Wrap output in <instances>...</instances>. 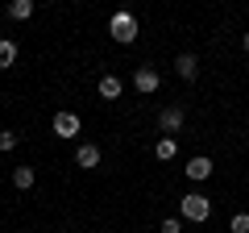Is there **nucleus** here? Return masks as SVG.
I'll list each match as a JSON object with an SVG mask.
<instances>
[{
    "label": "nucleus",
    "mask_w": 249,
    "mask_h": 233,
    "mask_svg": "<svg viewBox=\"0 0 249 233\" xmlns=\"http://www.w3.org/2000/svg\"><path fill=\"white\" fill-rule=\"evenodd\" d=\"M108 34H112L121 46H129V42L137 38V17H133V13H112V21H108Z\"/></svg>",
    "instance_id": "1"
},
{
    "label": "nucleus",
    "mask_w": 249,
    "mask_h": 233,
    "mask_svg": "<svg viewBox=\"0 0 249 233\" xmlns=\"http://www.w3.org/2000/svg\"><path fill=\"white\" fill-rule=\"evenodd\" d=\"M178 208H183V216H187V221H208V216H212V200H208V196H199V192L183 196V200H178Z\"/></svg>",
    "instance_id": "2"
},
{
    "label": "nucleus",
    "mask_w": 249,
    "mask_h": 233,
    "mask_svg": "<svg viewBox=\"0 0 249 233\" xmlns=\"http://www.w3.org/2000/svg\"><path fill=\"white\" fill-rule=\"evenodd\" d=\"M158 129H162V137H175L178 129H183V108L178 104H166L158 113Z\"/></svg>",
    "instance_id": "3"
},
{
    "label": "nucleus",
    "mask_w": 249,
    "mask_h": 233,
    "mask_svg": "<svg viewBox=\"0 0 249 233\" xmlns=\"http://www.w3.org/2000/svg\"><path fill=\"white\" fill-rule=\"evenodd\" d=\"M133 88L142 92V96H150V92H158V88H162V75L154 71V67H137V75H133Z\"/></svg>",
    "instance_id": "4"
},
{
    "label": "nucleus",
    "mask_w": 249,
    "mask_h": 233,
    "mask_svg": "<svg viewBox=\"0 0 249 233\" xmlns=\"http://www.w3.org/2000/svg\"><path fill=\"white\" fill-rule=\"evenodd\" d=\"M79 129L83 125H79V116H75V113H58V116H54V137H67V142H71Z\"/></svg>",
    "instance_id": "5"
},
{
    "label": "nucleus",
    "mask_w": 249,
    "mask_h": 233,
    "mask_svg": "<svg viewBox=\"0 0 249 233\" xmlns=\"http://www.w3.org/2000/svg\"><path fill=\"white\" fill-rule=\"evenodd\" d=\"M75 167H83V171L100 167V146H96V142H83L79 150H75Z\"/></svg>",
    "instance_id": "6"
},
{
    "label": "nucleus",
    "mask_w": 249,
    "mask_h": 233,
    "mask_svg": "<svg viewBox=\"0 0 249 233\" xmlns=\"http://www.w3.org/2000/svg\"><path fill=\"white\" fill-rule=\"evenodd\" d=\"M175 75H178V79H196V75H199V58H196V54H178V58H175Z\"/></svg>",
    "instance_id": "7"
},
{
    "label": "nucleus",
    "mask_w": 249,
    "mask_h": 233,
    "mask_svg": "<svg viewBox=\"0 0 249 233\" xmlns=\"http://www.w3.org/2000/svg\"><path fill=\"white\" fill-rule=\"evenodd\" d=\"M208 175H212V158H191L187 162V179H208Z\"/></svg>",
    "instance_id": "8"
},
{
    "label": "nucleus",
    "mask_w": 249,
    "mask_h": 233,
    "mask_svg": "<svg viewBox=\"0 0 249 233\" xmlns=\"http://www.w3.org/2000/svg\"><path fill=\"white\" fill-rule=\"evenodd\" d=\"M178 154V142L175 137H158V146H154V158H162V162H170Z\"/></svg>",
    "instance_id": "9"
},
{
    "label": "nucleus",
    "mask_w": 249,
    "mask_h": 233,
    "mask_svg": "<svg viewBox=\"0 0 249 233\" xmlns=\"http://www.w3.org/2000/svg\"><path fill=\"white\" fill-rule=\"evenodd\" d=\"M9 17L13 21H29V17H34V0H13V4H9Z\"/></svg>",
    "instance_id": "10"
},
{
    "label": "nucleus",
    "mask_w": 249,
    "mask_h": 233,
    "mask_svg": "<svg viewBox=\"0 0 249 233\" xmlns=\"http://www.w3.org/2000/svg\"><path fill=\"white\" fill-rule=\"evenodd\" d=\"M34 179H37V175H34V167H17V171H13V183H17L21 192H29V188H34Z\"/></svg>",
    "instance_id": "11"
},
{
    "label": "nucleus",
    "mask_w": 249,
    "mask_h": 233,
    "mask_svg": "<svg viewBox=\"0 0 249 233\" xmlns=\"http://www.w3.org/2000/svg\"><path fill=\"white\" fill-rule=\"evenodd\" d=\"M100 96L116 100V96H121V79H116V75H104V79H100Z\"/></svg>",
    "instance_id": "12"
},
{
    "label": "nucleus",
    "mask_w": 249,
    "mask_h": 233,
    "mask_svg": "<svg viewBox=\"0 0 249 233\" xmlns=\"http://www.w3.org/2000/svg\"><path fill=\"white\" fill-rule=\"evenodd\" d=\"M13 63H17V42L4 38V42H0V67H13Z\"/></svg>",
    "instance_id": "13"
},
{
    "label": "nucleus",
    "mask_w": 249,
    "mask_h": 233,
    "mask_svg": "<svg viewBox=\"0 0 249 233\" xmlns=\"http://www.w3.org/2000/svg\"><path fill=\"white\" fill-rule=\"evenodd\" d=\"M229 229H232V233H249V213H237V216L229 221Z\"/></svg>",
    "instance_id": "14"
},
{
    "label": "nucleus",
    "mask_w": 249,
    "mask_h": 233,
    "mask_svg": "<svg viewBox=\"0 0 249 233\" xmlns=\"http://www.w3.org/2000/svg\"><path fill=\"white\" fill-rule=\"evenodd\" d=\"M13 146H17V134H13V129H4V134H0V150L9 154V150H13Z\"/></svg>",
    "instance_id": "15"
},
{
    "label": "nucleus",
    "mask_w": 249,
    "mask_h": 233,
    "mask_svg": "<svg viewBox=\"0 0 249 233\" xmlns=\"http://www.w3.org/2000/svg\"><path fill=\"white\" fill-rule=\"evenodd\" d=\"M162 233H183V221H175V216H170V221H162Z\"/></svg>",
    "instance_id": "16"
},
{
    "label": "nucleus",
    "mask_w": 249,
    "mask_h": 233,
    "mask_svg": "<svg viewBox=\"0 0 249 233\" xmlns=\"http://www.w3.org/2000/svg\"><path fill=\"white\" fill-rule=\"evenodd\" d=\"M241 46H245V50H249V34H245V38H241Z\"/></svg>",
    "instance_id": "17"
}]
</instances>
